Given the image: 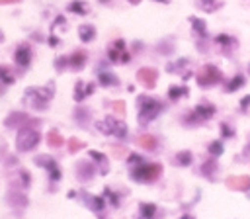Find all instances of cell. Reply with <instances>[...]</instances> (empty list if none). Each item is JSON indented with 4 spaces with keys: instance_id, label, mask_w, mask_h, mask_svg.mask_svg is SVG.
Here are the masks:
<instances>
[{
    "instance_id": "484cf974",
    "label": "cell",
    "mask_w": 250,
    "mask_h": 219,
    "mask_svg": "<svg viewBox=\"0 0 250 219\" xmlns=\"http://www.w3.org/2000/svg\"><path fill=\"white\" fill-rule=\"evenodd\" d=\"M100 84H102V86H115V84H117V78H115V74L102 72V74H100Z\"/></svg>"
},
{
    "instance_id": "8992f818",
    "label": "cell",
    "mask_w": 250,
    "mask_h": 219,
    "mask_svg": "<svg viewBox=\"0 0 250 219\" xmlns=\"http://www.w3.org/2000/svg\"><path fill=\"white\" fill-rule=\"evenodd\" d=\"M213 115H215V106H211V104H199V106H195V108L184 117V121L189 123V125H195V123L207 121V119L213 117Z\"/></svg>"
},
{
    "instance_id": "7bdbcfd3",
    "label": "cell",
    "mask_w": 250,
    "mask_h": 219,
    "mask_svg": "<svg viewBox=\"0 0 250 219\" xmlns=\"http://www.w3.org/2000/svg\"><path fill=\"white\" fill-rule=\"evenodd\" d=\"M129 2H131V4H139L141 0H129Z\"/></svg>"
},
{
    "instance_id": "4dcf8cb0",
    "label": "cell",
    "mask_w": 250,
    "mask_h": 219,
    "mask_svg": "<svg viewBox=\"0 0 250 219\" xmlns=\"http://www.w3.org/2000/svg\"><path fill=\"white\" fill-rule=\"evenodd\" d=\"M90 156H92V160H96V162H100L102 164V174H105V156L102 154V153H98V151H90Z\"/></svg>"
},
{
    "instance_id": "60d3db41",
    "label": "cell",
    "mask_w": 250,
    "mask_h": 219,
    "mask_svg": "<svg viewBox=\"0 0 250 219\" xmlns=\"http://www.w3.org/2000/svg\"><path fill=\"white\" fill-rule=\"evenodd\" d=\"M180 219H195V217H191V215H182Z\"/></svg>"
},
{
    "instance_id": "cb8c5ba5",
    "label": "cell",
    "mask_w": 250,
    "mask_h": 219,
    "mask_svg": "<svg viewBox=\"0 0 250 219\" xmlns=\"http://www.w3.org/2000/svg\"><path fill=\"white\" fill-rule=\"evenodd\" d=\"M104 199H105L107 203H111L113 207H117V205H119V194L111 192L109 188H105V190H104Z\"/></svg>"
},
{
    "instance_id": "6da1fadb",
    "label": "cell",
    "mask_w": 250,
    "mask_h": 219,
    "mask_svg": "<svg viewBox=\"0 0 250 219\" xmlns=\"http://www.w3.org/2000/svg\"><path fill=\"white\" fill-rule=\"evenodd\" d=\"M139 121L141 123H148L152 121L160 111H162V104L154 98H148V96H141L139 100Z\"/></svg>"
},
{
    "instance_id": "44dd1931",
    "label": "cell",
    "mask_w": 250,
    "mask_h": 219,
    "mask_svg": "<svg viewBox=\"0 0 250 219\" xmlns=\"http://www.w3.org/2000/svg\"><path fill=\"white\" fill-rule=\"evenodd\" d=\"M84 61H86V53H84V51H76V53L70 57V65H72L74 68H82Z\"/></svg>"
},
{
    "instance_id": "8fae6325",
    "label": "cell",
    "mask_w": 250,
    "mask_h": 219,
    "mask_svg": "<svg viewBox=\"0 0 250 219\" xmlns=\"http://www.w3.org/2000/svg\"><path fill=\"white\" fill-rule=\"evenodd\" d=\"M137 76H139V80H141L146 88H152V86L156 84V70H154V68H141V70L137 72Z\"/></svg>"
},
{
    "instance_id": "ba28073f",
    "label": "cell",
    "mask_w": 250,
    "mask_h": 219,
    "mask_svg": "<svg viewBox=\"0 0 250 219\" xmlns=\"http://www.w3.org/2000/svg\"><path fill=\"white\" fill-rule=\"evenodd\" d=\"M107 55H109V59L115 61V63H127V61H129V55H127V51H125V41H123V39H115L113 45H111V49L107 51Z\"/></svg>"
},
{
    "instance_id": "8d00e7d4",
    "label": "cell",
    "mask_w": 250,
    "mask_h": 219,
    "mask_svg": "<svg viewBox=\"0 0 250 219\" xmlns=\"http://www.w3.org/2000/svg\"><path fill=\"white\" fill-rule=\"evenodd\" d=\"M248 106H250V94H248V96H244V98L240 100V108H242V111H246V110H248Z\"/></svg>"
},
{
    "instance_id": "9a60e30c",
    "label": "cell",
    "mask_w": 250,
    "mask_h": 219,
    "mask_svg": "<svg viewBox=\"0 0 250 219\" xmlns=\"http://www.w3.org/2000/svg\"><path fill=\"white\" fill-rule=\"evenodd\" d=\"M154 213H156V205L154 203H141V207H139V219H152L154 217Z\"/></svg>"
},
{
    "instance_id": "d4e9b609",
    "label": "cell",
    "mask_w": 250,
    "mask_h": 219,
    "mask_svg": "<svg viewBox=\"0 0 250 219\" xmlns=\"http://www.w3.org/2000/svg\"><path fill=\"white\" fill-rule=\"evenodd\" d=\"M88 201H90V207H92L94 211H102L104 205H105V199H104L102 196H94V197L88 196Z\"/></svg>"
},
{
    "instance_id": "4fadbf2b",
    "label": "cell",
    "mask_w": 250,
    "mask_h": 219,
    "mask_svg": "<svg viewBox=\"0 0 250 219\" xmlns=\"http://www.w3.org/2000/svg\"><path fill=\"white\" fill-rule=\"evenodd\" d=\"M229 186L232 190H250V178L248 176H238V178H230Z\"/></svg>"
},
{
    "instance_id": "5b68a950",
    "label": "cell",
    "mask_w": 250,
    "mask_h": 219,
    "mask_svg": "<svg viewBox=\"0 0 250 219\" xmlns=\"http://www.w3.org/2000/svg\"><path fill=\"white\" fill-rule=\"evenodd\" d=\"M96 127H98V131L104 133V135H113V137H117V139H125V137H127V127H125V123L115 121L111 115H105L102 121L96 123Z\"/></svg>"
},
{
    "instance_id": "7c38bea8",
    "label": "cell",
    "mask_w": 250,
    "mask_h": 219,
    "mask_svg": "<svg viewBox=\"0 0 250 219\" xmlns=\"http://www.w3.org/2000/svg\"><path fill=\"white\" fill-rule=\"evenodd\" d=\"M94 88H96L94 84H84V82H78V84H76V88H74V92H76V94H74V100H76V102L84 100L86 96H90V94L94 92Z\"/></svg>"
},
{
    "instance_id": "f6af8a7d",
    "label": "cell",
    "mask_w": 250,
    "mask_h": 219,
    "mask_svg": "<svg viewBox=\"0 0 250 219\" xmlns=\"http://www.w3.org/2000/svg\"><path fill=\"white\" fill-rule=\"evenodd\" d=\"M248 72H250V66H248Z\"/></svg>"
},
{
    "instance_id": "f35d334b",
    "label": "cell",
    "mask_w": 250,
    "mask_h": 219,
    "mask_svg": "<svg viewBox=\"0 0 250 219\" xmlns=\"http://www.w3.org/2000/svg\"><path fill=\"white\" fill-rule=\"evenodd\" d=\"M20 176H21V182H23V186H29V174H27L25 170H21V172H20Z\"/></svg>"
},
{
    "instance_id": "e0dca14e",
    "label": "cell",
    "mask_w": 250,
    "mask_h": 219,
    "mask_svg": "<svg viewBox=\"0 0 250 219\" xmlns=\"http://www.w3.org/2000/svg\"><path fill=\"white\" fill-rule=\"evenodd\" d=\"M189 22H191V25H193V31H195L199 37H207V25H205L203 20H199V18H189Z\"/></svg>"
},
{
    "instance_id": "f546056e",
    "label": "cell",
    "mask_w": 250,
    "mask_h": 219,
    "mask_svg": "<svg viewBox=\"0 0 250 219\" xmlns=\"http://www.w3.org/2000/svg\"><path fill=\"white\" fill-rule=\"evenodd\" d=\"M0 80H2L4 84H12V82H14V74H12L6 66H0Z\"/></svg>"
},
{
    "instance_id": "f1b7e54d",
    "label": "cell",
    "mask_w": 250,
    "mask_h": 219,
    "mask_svg": "<svg viewBox=\"0 0 250 219\" xmlns=\"http://www.w3.org/2000/svg\"><path fill=\"white\" fill-rule=\"evenodd\" d=\"M25 119H27L25 113H12V115L6 119V125H8V127H16L14 123H20V121H25Z\"/></svg>"
},
{
    "instance_id": "7a4b0ae2",
    "label": "cell",
    "mask_w": 250,
    "mask_h": 219,
    "mask_svg": "<svg viewBox=\"0 0 250 219\" xmlns=\"http://www.w3.org/2000/svg\"><path fill=\"white\" fill-rule=\"evenodd\" d=\"M162 172V166L158 162H143L131 170L133 180L137 182H154Z\"/></svg>"
},
{
    "instance_id": "5bb4252c",
    "label": "cell",
    "mask_w": 250,
    "mask_h": 219,
    "mask_svg": "<svg viewBox=\"0 0 250 219\" xmlns=\"http://www.w3.org/2000/svg\"><path fill=\"white\" fill-rule=\"evenodd\" d=\"M78 37H80V41H84V43L92 41V39L96 37L94 25H80V27H78Z\"/></svg>"
},
{
    "instance_id": "603a6c76",
    "label": "cell",
    "mask_w": 250,
    "mask_h": 219,
    "mask_svg": "<svg viewBox=\"0 0 250 219\" xmlns=\"http://www.w3.org/2000/svg\"><path fill=\"white\" fill-rule=\"evenodd\" d=\"M68 12H74V14H80V16H84L88 10H86V4H84V2H80V0H74V2H70V4H68Z\"/></svg>"
},
{
    "instance_id": "d6986e66",
    "label": "cell",
    "mask_w": 250,
    "mask_h": 219,
    "mask_svg": "<svg viewBox=\"0 0 250 219\" xmlns=\"http://www.w3.org/2000/svg\"><path fill=\"white\" fill-rule=\"evenodd\" d=\"M186 94H188V88H186V86H170V88H168L170 100H178V98H182V96H186Z\"/></svg>"
},
{
    "instance_id": "b9f144b4",
    "label": "cell",
    "mask_w": 250,
    "mask_h": 219,
    "mask_svg": "<svg viewBox=\"0 0 250 219\" xmlns=\"http://www.w3.org/2000/svg\"><path fill=\"white\" fill-rule=\"evenodd\" d=\"M156 2H162V4H168L170 0H156Z\"/></svg>"
},
{
    "instance_id": "7402d4cb",
    "label": "cell",
    "mask_w": 250,
    "mask_h": 219,
    "mask_svg": "<svg viewBox=\"0 0 250 219\" xmlns=\"http://www.w3.org/2000/svg\"><path fill=\"white\" fill-rule=\"evenodd\" d=\"M223 151H225L223 141H211V145H209V154H211L213 158L221 156V154H223Z\"/></svg>"
},
{
    "instance_id": "d590c367",
    "label": "cell",
    "mask_w": 250,
    "mask_h": 219,
    "mask_svg": "<svg viewBox=\"0 0 250 219\" xmlns=\"http://www.w3.org/2000/svg\"><path fill=\"white\" fill-rule=\"evenodd\" d=\"M201 6H203L205 12H213V10L217 8V4H215L213 0H201Z\"/></svg>"
},
{
    "instance_id": "ee69618b",
    "label": "cell",
    "mask_w": 250,
    "mask_h": 219,
    "mask_svg": "<svg viewBox=\"0 0 250 219\" xmlns=\"http://www.w3.org/2000/svg\"><path fill=\"white\" fill-rule=\"evenodd\" d=\"M100 2H104V4H105V2H109V0H100Z\"/></svg>"
},
{
    "instance_id": "3957f363",
    "label": "cell",
    "mask_w": 250,
    "mask_h": 219,
    "mask_svg": "<svg viewBox=\"0 0 250 219\" xmlns=\"http://www.w3.org/2000/svg\"><path fill=\"white\" fill-rule=\"evenodd\" d=\"M37 145H39V133H37V129H31L29 125H25V127H21V129L18 131V137H16V147H18V151L25 153V151L35 149Z\"/></svg>"
},
{
    "instance_id": "ffe728a7",
    "label": "cell",
    "mask_w": 250,
    "mask_h": 219,
    "mask_svg": "<svg viewBox=\"0 0 250 219\" xmlns=\"http://www.w3.org/2000/svg\"><path fill=\"white\" fill-rule=\"evenodd\" d=\"M191 153L189 151H180L178 154H176V162L180 164V166H189L191 164Z\"/></svg>"
},
{
    "instance_id": "4316f807",
    "label": "cell",
    "mask_w": 250,
    "mask_h": 219,
    "mask_svg": "<svg viewBox=\"0 0 250 219\" xmlns=\"http://www.w3.org/2000/svg\"><path fill=\"white\" fill-rule=\"evenodd\" d=\"M215 170H217V162H215V158L211 156V158H209V160H207V162L201 166V172H203L207 178H211V174H213Z\"/></svg>"
},
{
    "instance_id": "e575fe53",
    "label": "cell",
    "mask_w": 250,
    "mask_h": 219,
    "mask_svg": "<svg viewBox=\"0 0 250 219\" xmlns=\"http://www.w3.org/2000/svg\"><path fill=\"white\" fill-rule=\"evenodd\" d=\"M78 149H82V143H80L78 139H70V143H68V151H70V153H76Z\"/></svg>"
},
{
    "instance_id": "2e32d148",
    "label": "cell",
    "mask_w": 250,
    "mask_h": 219,
    "mask_svg": "<svg viewBox=\"0 0 250 219\" xmlns=\"http://www.w3.org/2000/svg\"><path fill=\"white\" fill-rule=\"evenodd\" d=\"M244 84H246V78H244L242 74H236V76H232V78L227 82V88H225V90H227V92H236V90L242 88Z\"/></svg>"
},
{
    "instance_id": "ab89813d",
    "label": "cell",
    "mask_w": 250,
    "mask_h": 219,
    "mask_svg": "<svg viewBox=\"0 0 250 219\" xmlns=\"http://www.w3.org/2000/svg\"><path fill=\"white\" fill-rule=\"evenodd\" d=\"M8 2H18V0H0V4H8Z\"/></svg>"
},
{
    "instance_id": "83f0119b",
    "label": "cell",
    "mask_w": 250,
    "mask_h": 219,
    "mask_svg": "<svg viewBox=\"0 0 250 219\" xmlns=\"http://www.w3.org/2000/svg\"><path fill=\"white\" fill-rule=\"evenodd\" d=\"M47 141H49L51 147H61V145H62V137H61L57 131H49V133H47Z\"/></svg>"
},
{
    "instance_id": "9c48e42d",
    "label": "cell",
    "mask_w": 250,
    "mask_h": 219,
    "mask_svg": "<svg viewBox=\"0 0 250 219\" xmlns=\"http://www.w3.org/2000/svg\"><path fill=\"white\" fill-rule=\"evenodd\" d=\"M37 162H39L41 166H45V168H47V172H49V178H51L53 182L61 180V168H59V164H57L53 158H47V156H39V158H37Z\"/></svg>"
},
{
    "instance_id": "836d02e7",
    "label": "cell",
    "mask_w": 250,
    "mask_h": 219,
    "mask_svg": "<svg viewBox=\"0 0 250 219\" xmlns=\"http://www.w3.org/2000/svg\"><path fill=\"white\" fill-rule=\"evenodd\" d=\"M127 162H129V166H133V168H135V166L143 164L145 160H143V156H139V154H135V153H133V154L129 156V160H127Z\"/></svg>"
},
{
    "instance_id": "277c9868",
    "label": "cell",
    "mask_w": 250,
    "mask_h": 219,
    "mask_svg": "<svg viewBox=\"0 0 250 219\" xmlns=\"http://www.w3.org/2000/svg\"><path fill=\"white\" fill-rule=\"evenodd\" d=\"M51 98H53V86H49V88H27L25 90V104H31L37 110H43Z\"/></svg>"
},
{
    "instance_id": "74e56055",
    "label": "cell",
    "mask_w": 250,
    "mask_h": 219,
    "mask_svg": "<svg viewBox=\"0 0 250 219\" xmlns=\"http://www.w3.org/2000/svg\"><path fill=\"white\" fill-rule=\"evenodd\" d=\"M111 106H113V108H115V111H119V113H123V111H125V104H123V102H113Z\"/></svg>"
},
{
    "instance_id": "d6a6232c",
    "label": "cell",
    "mask_w": 250,
    "mask_h": 219,
    "mask_svg": "<svg viewBox=\"0 0 250 219\" xmlns=\"http://www.w3.org/2000/svg\"><path fill=\"white\" fill-rule=\"evenodd\" d=\"M215 41H217V43H221V45H225V47H227V45H234V39H232V37H229V35H217V37H215Z\"/></svg>"
},
{
    "instance_id": "1f68e13d",
    "label": "cell",
    "mask_w": 250,
    "mask_h": 219,
    "mask_svg": "<svg viewBox=\"0 0 250 219\" xmlns=\"http://www.w3.org/2000/svg\"><path fill=\"white\" fill-rule=\"evenodd\" d=\"M221 135H223V139H230V137H234V129L229 123H221Z\"/></svg>"
},
{
    "instance_id": "30bf717a",
    "label": "cell",
    "mask_w": 250,
    "mask_h": 219,
    "mask_svg": "<svg viewBox=\"0 0 250 219\" xmlns=\"http://www.w3.org/2000/svg\"><path fill=\"white\" fill-rule=\"evenodd\" d=\"M14 61H16L20 66H27L29 61H31V51H29V47H27V45H20V47L16 49V53H14Z\"/></svg>"
},
{
    "instance_id": "ac0fdd59",
    "label": "cell",
    "mask_w": 250,
    "mask_h": 219,
    "mask_svg": "<svg viewBox=\"0 0 250 219\" xmlns=\"http://www.w3.org/2000/svg\"><path fill=\"white\" fill-rule=\"evenodd\" d=\"M139 145L143 149H146V151H152V149H156V139L152 135H141L139 137Z\"/></svg>"
},
{
    "instance_id": "52a82bcc",
    "label": "cell",
    "mask_w": 250,
    "mask_h": 219,
    "mask_svg": "<svg viewBox=\"0 0 250 219\" xmlns=\"http://www.w3.org/2000/svg\"><path fill=\"white\" fill-rule=\"evenodd\" d=\"M221 78H223V74H221V70L217 66L205 65L201 68V72L197 74V84L199 86H215V84L221 82Z\"/></svg>"
}]
</instances>
